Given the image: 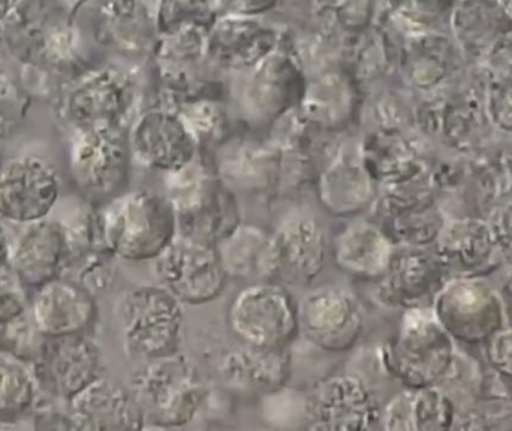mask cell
<instances>
[{
    "mask_svg": "<svg viewBox=\"0 0 512 431\" xmlns=\"http://www.w3.org/2000/svg\"><path fill=\"white\" fill-rule=\"evenodd\" d=\"M105 249L129 262L155 261L177 234V219L167 198L150 191L126 192L98 209Z\"/></svg>",
    "mask_w": 512,
    "mask_h": 431,
    "instance_id": "1",
    "label": "cell"
},
{
    "mask_svg": "<svg viewBox=\"0 0 512 431\" xmlns=\"http://www.w3.org/2000/svg\"><path fill=\"white\" fill-rule=\"evenodd\" d=\"M9 51L24 65L62 72L75 65L78 33L57 0H18L3 21Z\"/></svg>",
    "mask_w": 512,
    "mask_h": 431,
    "instance_id": "2",
    "label": "cell"
},
{
    "mask_svg": "<svg viewBox=\"0 0 512 431\" xmlns=\"http://www.w3.org/2000/svg\"><path fill=\"white\" fill-rule=\"evenodd\" d=\"M131 391L153 427L176 429L192 423L209 390L195 364L177 354L144 363L131 379Z\"/></svg>",
    "mask_w": 512,
    "mask_h": 431,
    "instance_id": "3",
    "label": "cell"
},
{
    "mask_svg": "<svg viewBox=\"0 0 512 431\" xmlns=\"http://www.w3.org/2000/svg\"><path fill=\"white\" fill-rule=\"evenodd\" d=\"M165 198L173 207L177 232L218 246L242 223L236 197L197 159L167 173Z\"/></svg>",
    "mask_w": 512,
    "mask_h": 431,
    "instance_id": "4",
    "label": "cell"
},
{
    "mask_svg": "<svg viewBox=\"0 0 512 431\" xmlns=\"http://www.w3.org/2000/svg\"><path fill=\"white\" fill-rule=\"evenodd\" d=\"M117 322L128 357L149 363L179 352L182 303L164 286H138L117 301Z\"/></svg>",
    "mask_w": 512,
    "mask_h": 431,
    "instance_id": "5",
    "label": "cell"
},
{
    "mask_svg": "<svg viewBox=\"0 0 512 431\" xmlns=\"http://www.w3.org/2000/svg\"><path fill=\"white\" fill-rule=\"evenodd\" d=\"M450 334L433 313L412 309L403 316L396 339L385 351L388 370L408 388L435 387L453 366Z\"/></svg>",
    "mask_w": 512,
    "mask_h": 431,
    "instance_id": "6",
    "label": "cell"
},
{
    "mask_svg": "<svg viewBox=\"0 0 512 431\" xmlns=\"http://www.w3.org/2000/svg\"><path fill=\"white\" fill-rule=\"evenodd\" d=\"M228 327L245 345L288 348L300 331L298 306L277 282L261 280L246 286L228 307Z\"/></svg>",
    "mask_w": 512,
    "mask_h": 431,
    "instance_id": "7",
    "label": "cell"
},
{
    "mask_svg": "<svg viewBox=\"0 0 512 431\" xmlns=\"http://www.w3.org/2000/svg\"><path fill=\"white\" fill-rule=\"evenodd\" d=\"M153 270L159 285L191 306L215 301L228 280L218 246L179 232L153 261Z\"/></svg>",
    "mask_w": 512,
    "mask_h": 431,
    "instance_id": "8",
    "label": "cell"
},
{
    "mask_svg": "<svg viewBox=\"0 0 512 431\" xmlns=\"http://www.w3.org/2000/svg\"><path fill=\"white\" fill-rule=\"evenodd\" d=\"M135 104V84L117 69L81 78L63 99L62 113L74 131H123Z\"/></svg>",
    "mask_w": 512,
    "mask_h": 431,
    "instance_id": "9",
    "label": "cell"
},
{
    "mask_svg": "<svg viewBox=\"0 0 512 431\" xmlns=\"http://www.w3.org/2000/svg\"><path fill=\"white\" fill-rule=\"evenodd\" d=\"M39 393L68 403L102 376V354L87 334L44 337L32 363Z\"/></svg>",
    "mask_w": 512,
    "mask_h": 431,
    "instance_id": "10",
    "label": "cell"
},
{
    "mask_svg": "<svg viewBox=\"0 0 512 431\" xmlns=\"http://www.w3.org/2000/svg\"><path fill=\"white\" fill-rule=\"evenodd\" d=\"M304 418L312 430H367L379 423L381 409L363 378L337 373L313 385Z\"/></svg>",
    "mask_w": 512,
    "mask_h": 431,
    "instance_id": "11",
    "label": "cell"
},
{
    "mask_svg": "<svg viewBox=\"0 0 512 431\" xmlns=\"http://www.w3.org/2000/svg\"><path fill=\"white\" fill-rule=\"evenodd\" d=\"M436 321L454 339L478 343L504 328V301L478 279H457L436 295Z\"/></svg>",
    "mask_w": 512,
    "mask_h": 431,
    "instance_id": "12",
    "label": "cell"
},
{
    "mask_svg": "<svg viewBox=\"0 0 512 431\" xmlns=\"http://www.w3.org/2000/svg\"><path fill=\"white\" fill-rule=\"evenodd\" d=\"M327 252V237L319 220L289 217L271 232L265 282L310 285L324 270Z\"/></svg>",
    "mask_w": 512,
    "mask_h": 431,
    "instance_id": "13",
    "label": "cell"
},
{
    "mask_svg": "<svg viewBox=\"0 0 512 431\" xmlns=\"http://www.w3.org/2000/svg\"><path fill=\"white\" fill-rule=\"evenodd\" d=\"M129 158L128 138L123 131H74L69 173L84 194L113 197L128 179Z\"/></svg>",
    "mask_w": 512,
    "mask_h": 431,
    "instance_id": "14",
    "label": "cell"
},
{
    "mask_svg": "<svg viewBox=\"0 0 512 431\" xmlns=\"http://www.w3.org/2000/svg\"><path fill=\"white\" fill-rule=\"evenodd\" d=\"M60 198L56 168L35 155L17 156L0 167V217L17 225L51 215Z\"/></svg>",
    "mask_w": 512,
    "mask_h": 431,
    "instance_id": "15",
    "label": "cell"
},
{
    "mask_svg": "<svg viewBox=\"0 0 512 431\" xmlns=\"http://www.w3.org/2000/svg\"><path fill=\"white\" fill-rule=\"evenodd\" d=\"M298 324L313 346L339 354L354 348L360 340L363 309L345 289L319 288L309 292L298 306Z\"/></svg>",
    "mask_w": 512,
    "mask_h": 431,
    "instance_id": "16",
    "label": "cell"
},
{
    "mask_svg": "<svg viewBox=\"0 0 512 431\" xmlns=\"http://www.w3.org/2000/svg\"><path fill=\"white\" fill-rule=\"evenodd\" d=\"M11 246V274L21 286H39L63 276L71 262L68 225L50 216L23 225Z\"/></svg>",
    "mask_w": 512,
    "mask_h": 431,
    "instance_id": "17",
    "label": "cell"
},
{
    "mask_svg": "<svg viewBox=\"0 0 512 431\" xmlns=\"http://www.w3.org/2000/svg\"><path fill=\"white\" fill-rule=\"evenodd\" d=\"M128 146L141 167L167 174L191 164L198 144L176 113L150 110L135 120Z\"/></svg>",
    "mask_w": 512,
    "mask_h": 431,
    "instance_id": "18",
    "label": "cell"
},
{
    "mask_svg": "<svg viewBox=\"0 0 512 431\" xmlns=\"http://www.w3.org/2000/svg\"><path fill=\"white\" fill-rule=\"evenodd\" d=\"M30 318L42 337L87 334L98 316L95 294L68 276H60L35 289Z\"/></svg>",
    "mask_w": 512,
    "mask_h": 431,
    "instance_id": "19",
    "label": "cell"
},
{
    "mask_svg": "<svg viewBox=\"0 0 512 431\" xmlns=\"http://www.w3.org/2000/svg\"><path fill=\"white\" fill-rule=\"evenodd\" d=\"M450 26L453 41L468 59H493L512 44V17L499 0H457Z\"/></svg>",
    "mask_w": 512,
    "mask_h": 431,
    "instance_id": "20",
    "label": "cell"
},
{
    "mask_svg": "<svg viewBox=\"0 0 512 431\" xmlns=\"http://www.w3.org/2000/svg\"><path fill=\"white\" fill-rule=\"evenodd\" d=\"M75 430H141L146 418L131 390L99 376L68 402Z\"/></svg>",
    "mask_w": 512,
    "mask_h": 431,
    "instance_id": "21",
    "label": "cell"
},
{
    "mask_svg": "<svg viewBox=\"0 0 512 431\" xmlns=\"http://www.w3.org/2000/svg\"><path fill=\"white\" fill-rule=\"evenodd\" d=\"M288 348L245 345L228 352L219 363V375L230 390L242 394H274L291 378Z\"/></svg>",
    "mask_w": 512,
    "mask_h": 431,
    "instance_id": "22",
    "label": "cell"
},
{
    "mask_svg": "<svg viewBox=\"0 0 512 431\" xmlns=\"http://www.w3.org/2000/svg\"><path fill=\"white\" fill-rule=\"evenodd\" d=\"M334 264L340 271L360 280L384 276L394 255V243L381 226L369 220H354L331 243Z\"/></svg>",
    "mask_w": 512,
    "mask_h": 431,
    "instance_id": "23",
    "label": "cell"
},
{
    "mask_svg": "<svg viewBox=\"0 0 512 431\" xmlns=\"http://www.w3.org/2000/svg\"><path fill=\"white\" fill-rule=\"evenodd\" d=\"M444 265L438 256L418 249L394 252L388 270L381 277L379 297L394 306H411L429 295L441 283Z\"/></svg>",
    "mask_w": 512,
    "mask_h": 431,
    "instance_id": "24",
    "label": "cell"
},
{
    "mask_svg": "<svg viewBox=\"0 0 512 431\" xmlns=\"http://www.w3.org/2000/svg\"><path fill=\"white\" fill-rule=\"evenodd\" d=\"M376 195L378 182L364 162L337 161L319 177V201L333 216H358L375 203Z\"/></svg>",
    "mask_w": 512,
    "mask_h": 431,
    "instance_id": "25",
    "label": "cell"
},
{
    "mask_svg": "<svg viewBox=\"0 0 512 431\" xmlns=\"http://www.w3.org/2000/svg\"><path fill=\"white\" fill-rule=\"evenodd\" d=\"M385 430H444L454 421V406L435 387L409 388L381 411Z\"/></svg>",
    "mask_w": 512,
    "mask_h": 431,
    "instance_id": "26",
    "label": "cell"
},
{
    "mask_svg": "<svg viewBox=\"0 0 512 431\" xmlns=\"http://www.w3.org/2000/svg\"><path fill=\"white\" fill-rule=\"evenodd\" d=\"M274 44L276 35L270 27L248 18L233 17L225 18L216 26L207 48L222 65L246 68L268 56Z\"/></svg>",
    "mask_w": 512,
    "mask_h": 431,
    "instance_id": "27",
    "label": "cell"
},
{
    "mask_svg": "<svg viewBox=\"0 0 512 431\" xmlns=\"http://www.w3.org/2000/svg\"><path fill=\"white\" fill-rule=\"evenodd\" d=\"M438 259L465 271L478 270L492 259L496 240L492 226L481 219H459L444 223L438 237Z\"/></svg>",
    "mask_w": 512,
    "mask_h": 431,
    "instance_id": "28",
    "label": "cell"
},
{
    "mask_svg": "<svg viewBox=\"0 0 512 431\" xmlns=\"http://www.w3.org/2000/svg\"><path fill=\"white\" fill-rule=\"evenodd\" d=\"M39 388L26 361L0 351V424H11L29 414Z\"/></svg>",
    "mask_w": 512,
    "mask_h": 431,
    "instance_id": "29",
    "label": "cell"
},
{
    "mask_svg": "<svg viewBox=\"0 0 512 431\" xmlns=\"http://www.w3.org/2000/svg\"><path fill=\"white\" fill-rule=\"evenodd\" d=\"M271 232L261 226L240 223L233 234L218 244L219 256L228 277H258L261 280Z\"/></svg>",
    "mask_w": 512,
    "mask_h": 431,
    "instance_id": "30",
    "label": "cell"
},
{
    "mask_svg": "<svg viewBox=\"0 0 512 431\" xmlns=\"http://www.w3.org/2000/svg\"><path fill=\"white\" fill-rule=\"evenodd\" d=\"M460 50L453 39L424 35L417 39L409 57V77L420 89H432L456 69ZM463 56V54H462Z\"/></svg>",
    "mask_w": 512,
    "mask_h": 431,
    "instance_id": "31",
    "label": "cell"
},
{
    "mask_svg": "<svg viewBox=\"0 0 512 431\" xmlns=\"http://www.w3.org/2000/svg\"><path fill=\"white\" fill-rule=\"evenodd\" d=\"M267 69H262L261 74L256 75L254 83L249 87L246 101L248 108L254 116H277L285 110L291 102L292 78L285 74V66L277 68L276 62L270 60Z\"/></svg>",
    "mask_w": 512,
    "mask_h": 431,
    "instance_id": "32",
    "label": "cell"
},
{
    "mask_svg": "<svg viewBox=\"0 0 512 431\" xmlns=\"http://www.w3.org/2000/svg\"><path fill=\"white\" fill-rule=\"evenodd\" d=\"M29 107L30 95L26 87L0 65V140H6L18 131Z\"/></svg>",
    "mask_w": 512,
    "mask_h": 431,
    "instance_id": "33",
    "label": "cell"
},
{
    "mask_svg": "<svg viewBox=\"0 0 512 431\" xmlns=\"http://www.w3.org/2000/svg\"><path fill=\"white\" fill-rule=\"evenodd\" d=\"M486 111L493 126L512 135V62L486 84Z\"/></svg>",
    "mask_w": 512,
    "mask_h": 431,
    "instance_id": "34",
    "label": "cell"
},
{
    "mask_svg": "<svg viewBox=\"0 0 512 431\" xmlns=\"http://www.w3.org/2000/svg\"><path fill=\"white\" fill-rule=\"evenodd\" d=\"M177 116L185 123L197 144L215 140L224 131L225 117L213 102L197 101L183 105Z\"/></svg>",
    "mask_w": 512,
    "mask_h": 431,
    "instance_id": "35",
    "label": "cell"
},
{
    "mask_svg": "<svg viewBox=\"0 0 512 431\" xmlns=\"http://www.w3.org/2000/svg\"><path fill=\"white\" fill-rule=\"evenodd\" d=\"M210 12L209 0H162L159 29L173 35L186 27H197Z\"/></svg>",
    "mask_w": 512,
    "mask_h": 431,
    "instance_id": "36",
    "label": "cell"
},
{
    "mask_svg": "<svg viewBox=\"0 0 512 431\" xmlns=\"http://www.w3.org/2000/svg\"><path fill=\"white\" fill-rule=\"evenodd\" d=\"M489 358L495 372L512 381V327L502 328L490 339Z\"/></svg>",
    "mask_w": 512,
    "mask_h": 431,
    "instance_id": "37",
    "label": "cell"
},
{
    "mask_svg": "<svg viewBox=\"0 0 512 431\" xmlns=\"http://www.w3.org/2000/svg\"><path fill=\"white\" fill-rule=\"evenodd\" d=\"M29 313V303L20 288L0 277V327Z\"/></svg>",
    "mask_w": 512,
    "mask_h": 431,
    "instance_id": "38",
    "label": "cell"
},
{
    "mask_svg": "<svg viewBox=\"0 0 512 431\" xmlns=\"http://www.w3.org/2000/svg\"><path fill=\"white\" fill-rule=\"evenodd\" d=\"M490 226L495 235L496 246L501 249L502 255L512 262V195L507 203L496 210Z\"/></svg>",
    "mask_w": 512,
    "mask_h": 431,
    "instance_id": "39",
    "label": "cell"
},
{
    "mask_svg": "<svg viewBox=\"0 0 512 431\" xmlns=\"http://www.w3.org/2000/svg\"><path fill=\"white\" fill-rule=\"evenodd\" d=\"M277 2L279 0H218L222 9L237 15L261 14Z\"/></svg>",
    "mask_w": 512,
    "mask_h": 431,
    "instance_id": "40",
    "label": "cell"
},
{
    "mask_svg": "<svg viewBox=\"0 0 512 431\" xmlns=\"http://www.w3.org/2000/svg\"><path fill=\"white\" fill-rule=\"evenodd\" d=\"M11 246L12 241L9 240L5 228L0 223V277L6 276L8 271H11Z\"/></svg>",
    "mask_w": 512,
    "mask_h": 431,
    "instance_id": "41",
    "label": "cell"
},
{
    "mask_svg": "<svg viewBox=\"0 0 512 431\" xmlns=\"http://www.w3.org/2000/svg\"><path fill=\"white\" fill-rule=\"evenodd\" d=\"M18 0H0V24L9 17L15 6H17Z\"/></svg>",
    "mask_w": 512,
    "mask_h": 431,
    "instance_id": "42",
    "label": "cell"
},
{
    "mask_svg": "<svg viewBox=\"0 0 512 431\" xmlns=\"http://www.w3.org/2000/svg\"><path fill=\"white\" fill-rule=\"evenodd\" d=\"M504 307L507 310L508 315L512 316V273L508 277L507 283L504 288Z\"/></svg>",
    "mask_w": 512,
    "mask_h": 431,
    "instance_id": "43",
    "label": "cell"
},
{
    "mask_svg": "<svg viewBox=\"0 0 512 431\" xmlns=\"http://www.w3.org/2000/svg\"><path fill=\"white\" fill-rule=\"evenodd\" d=\"M502 6H504L505 11L512 17V0H499Z\"/></svg>",
    "mask_w": 512,
    "mask_h": 431,
    "instance_id": "44",
    "label": "cell"
}]
</instances>
